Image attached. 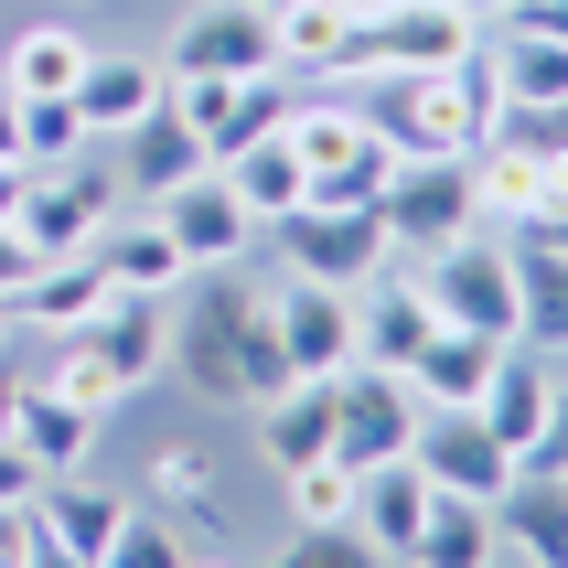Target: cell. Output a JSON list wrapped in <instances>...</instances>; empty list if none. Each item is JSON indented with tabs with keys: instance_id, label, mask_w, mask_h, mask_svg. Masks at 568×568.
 <instances>
[{
	"instance_id": "5b68a950",
	"label": "cell",
	"mask_w": 568,
	"mask_h": 568,
	"mask_svg": "<svg viewBox=\"0 0 568 568\" xmlns=\"http://www.w3.org/2000/svg\"><path fill=\"white\" fill-rule=\"evenodd\" d=\"M483 43L473 11H450V0H376V11H354V43H344V75H397V64H462ZM333 87V75H322Z\"/></svg>"
},
{
	"instance_id": "f35d334b",
	"label": "cell",
	"mask_w": 568,
	"mask_h": 568,
	"mask_svg": "<svg viewBox=\"0 0 568 568\" xmlns=\"http://www.w3.org/2000/svg\"><path fill=\"white\" fill-rule=\"evenodd\" d=\"M22 183H32V161H22V151H0V215L22 204Z\"/></svg>"
},
{
	"instance_id": "f546056e",
	"label": "cell",
	"mask_w": 568,
	"mask_h": 568,
	"mask_svg": "<svg viewBox=\"0 0 568 568\" xmlns=\"http://www.w3.org/2000/svg\"><path fill=\"white\" fill-rule=\"evenodd\" d=\"M494 43V75L505 97H568V32H483ZM494 97V108H505Z\"/></svg>"
},
{
	"instance_id": "4dcf8cb0",
	"label": "cell",
	"mask_w": 568,
	"mask_h": 568,
	"mask_svg": "<svg viewBox=\"0 0 568 568\" xmlns=\"http://www.w3.org/2000/svg\"><path fill=\"white\" fill-rule=\"evenodd\" d=\"M418 568H494V505L440 494V505H429V526H418Z\"/></svg>"
},
{
	"instance_id": "cb8c5ba5",
	"label": "cell",
	"mask_w": 568,
	"mask_h": 568,
	"mask_svg": "<svg viewBox=\"0 0 568 568\" xmlns=\"http://www.w3.org/2000/svg\"><path fill=\"white\" fill-rule=\"evenodd\" d=\"M257 462H268V483L290 473V462H322L333 450V376H290L280 397H257Z\"/></svg>"
},
{
	"instance_id": "ffe728a7",
	"label": "cell",
	"mask_w": 568,
	"mask_h": 568,
	"mask_svg": "<svg viewBox=\"0 0 568 568\" xmlns=\"http://www.w3.org/2000/svg\"><path fill=\"white\" fill-rule=\"evenodd\" d=\"M87 257L108 268V290H151V301H172V290L193 280V268H183V247H172V225H161L151 204H119V215L87 236Z\"/></svg>"
},
{
	"instance_id": "e0dca14e",
	"label": "cell",
	"mask_w": 568,
	"mask_h": 568,
	"mask_svg": "<svg viewBox=\"0 0 568 568\" xmlns=\"http://www.w3.org/2000/svg\"><path fill=\"white\" fill-rule=\"evenodd\" d=\"M429 333H440V312H429L418 268H408V257H386L376 280L354 290V365H408Z\"/></svg>"
},
{
	"instance_id": "b9f144b4",
	"label": "cell",
	"mask_w": 568,
	"mask_h": 568,
	"mask_svg": "<svg viewBox=\"0 0 568 568\" xmlns=\"http://www.w3.org/2000/svg\"><path fill=\"white\" fill-rule=\"evenodd\" d=\"M11 344H22V333H11V301H0V354H11Z\"/></svg>"
},
{
	"instance_id": "60d3db41",
	"label": "cell",
	"mask_w": 568,
	"mask_h": 568,
	"mask_svg": "<svg viewBox=\"0 0 568 568\" xmlns=\"http://www.w3.org/2000/svg\"><path fill=\"white\" fill-rule=\"evenodd\" d=\"M450 11H473V22L494 32V22H505V11H515V0H450Z\"/></svg>"
},
{
	"instance_id": "1f68e13d",
	"label": "cell",
	"mask_w": 568,
	"mask_h": 568,
	"mask_svg": "<svg viewBox=\"0 0 568 568\" xmlns=\"http://www.w3.org/2000/svg\"><path fill=\"white\" fill-rule=\"evenodd\" d=\"M280 505H290V526H344V515H354V473L333 462V450H322V462H290Z\"/></svg>"
},
{
	"instance_id": "7bdbcfd3",
	"label": "cell",
	"mask_w": 568,
	"mask_h": 568,
	"mask_svg": "<svg viewBox=\"0 0 568 568\" xmlns=\"http://www.w3.org/2000/svg\"><path fill=\"white\" fill-rule=\"evenodd\" d=\"M257 11H280V0H257Z\"/></svg>"
},
{
	"instance_id": "7402d4cb",
	"label": "cell",
	"mask_w": 568,
	"mask_h": 568,
	"mask_svg": "<svg viewBox=\"0 0 568 568\" xmlns=\"http://www.w3.org/2000/svg\"><path fill=\"white\" fill-rule=\"evenodd\" d=\"M11 440H22L32 473H87L97 440H108V418L75 408V397H54L43 376H22V397H11Z\"/></svg>"
},
{
	"instance_id": "8992f818",
	"label": "cell",
	"mask_w": 568,
	"mask_h": 568,
	"mask_svg": "<svg viewBox=\"0 0 568 568\" xmlns=\"http://www.w3.org/2000/svg\"><path fill=\"white\" fill-rule=\"evenodd\" d=\"M161 108L204 140V161H225L290 119V75H268V64L257 75H161Z\"/></svg>"
},
{
	"instance_id": "83f0119b",
	"label": "cell",
	"mask_w": 568,
	"mask_h": 568,
	"mask_svg": "<svg viewBox=\"0 0 568 568\" xmlns=\"http://www.w3.org/2000/svg\"><path fill=\"white\" fill-rule=\"evenodd\" d=\"M87 54H97V43L75 22H22L11 43H0V87H11V97H75Z\"/></svg>"
},
{
	"instance_id": "603a6c76",
	"label": "cell",
	"mask_w": 568,
	"mask_h": 568,
	"mask_svg": "<svg viewBox=\"0 0 568 568\" xmlns=\"http://www.w3.org/2000/svg\"><path fill=\"white\" fill-rule=\"evenodd\" d=\"M344 43H354V0H280L268 11V64H280L290 87L344 75Z\"/></svg>"
},
{
	"instance_id": "277c9868",
	"label": "cell",
	"mask_w": 568,
	"mask_h": 568,
	"mask_svg": "<svg viewBox=\"0 0 568 568\" xmlns=\"http://www.w3.org/2000/svg\"><path fill=\"white\" fill-rule=\"evenodd\" d=\"M257 257L268 268H301V280H333V290H365L397 257V236H386L376 204H290L268 236H257Z\"/></svg>"
},
{
	"instance_id": "52a82bcc",
	"label": "cell",
	"mask_w": 568,
	"mask_h": 568,
	"mask_svg": "<svg viewBox=\"0 0 568 568\" xmlns=\"http://www.w3.org/2000/svg\"><path fill=\"white\" fill-rule=\"evenodd\" d=\"M418 386L397 376V365H344L333 376V462L344 473H376V462H408L418 440Z\"/></svg>"
},
{
	"instance_id": "ab89813d",
	"label": "cell",
	"mask_w": 568,
	"mask_h": 568,
	"mask_svg": "<svg viewBox=\"0 0 568 568\" xmlns=\"http://www.w3.org/2000/svg\"><path fill=\"white\" fill-rule=\"evenodd\" d=\"M11 397H22V365L0 354V440H11Z\"/></svg>"
},
{
	"instance_id": "f1b7e54d",
	"label": "cell",
	"mask_w": 568,
	"mask_h": 568,
	"mask_svg": "<svg viewBox=\"0 0 568 568\" xmlns=\"http://www.w3.org/2000/svg\"><path fill=\"white\" fill-rule=\"evenodd\" d=\"M215 172L247 193V215H257V225H280L290 204H301V183H312V172H301V151H290L280 129H268V140H247V151H225Z\"/></svg>"
},
{
	"instance_id": "ee69618b",
	"label": "cell",
	"mask_w": 568,
	"mask_h": 568,
	"mask_svg": "<svg viewBox=\"0 0 568 568\" xmlns=\"http://www.w3.org/2000/svg\"><path fill=\"white\" fill-rule=\"evenodd\" d=\"M354 11H376V0H354Z\"/></svg>"
},
{
	"instance_id": "d590c367",
	"label": "cell",
	"mask_w": 568,
	"mask_h": 568,
	"mask_svg": "<svg viewBox=\"0 0 568 568\" xmlns=\"http://www.w3.org/2000/svg\"><path fill=\"white\" fill-rule=\"evenodd\" d=\"M0 568H43V526H32V505H0Z\"/></svg>"
},
{
	"instance_id": "e575fe53",
	"label": "cell",
	"mask_w": 568,
	"mask_h": 568,
	"mask_svg": "<svg viewBox=\"0 0 568 568\" xmlns=\"http://www.w3.org/2000/svg\"><path fill=\"white\" fill-rule=\"evenodd\" d=\"M43 354H54V365H43V386H54V397H75V408H97V418H119V408H129L119 386H108V365H97L75 333H64V344H43Z\"/></svg>"
},
{
	"instance_id": "74e56055",
	"label": "cell",
	"mask_w": 568,
	"mask_h": 568,
	"mask_svg": "<svg viewBox=\"0 0 568 568\" xmlns=\"http://www.w3.org/2000/svg\"><path fill=\"white\" fill-rule=\"evenodd\" d=\"M32 483H43V473L22 462V440H0V505H32Z\"/></svg>"
},
{
	"instance_id": "44dd1931",
	"label": "cell",
	"mask_w": 568,
	"mask_h": 568,
	"mask_svg": "<svg viewBox=\"0 0 568 568\" xmlns=\"http://www.w3.org/2000/svg\"><path fill=\"white\" fill-rule=\"evenodd\" d=\"M473 193H483V225L568 215V161H537V151H515V140L483 129V140H473Z\"/></svg>"
},
{
	"instance_id": "4fadbf2b",
	"label": "cell",
	"mask_w": 568,
	"mask_h": 568,
	"mask_svg": "<svg viewBox=\"0 0 568 568\" xmlns=\"http://www.w3.org/2000/svg\"><path fill=\"white\" fill-rule=\"evenodd\" d=\"M75 344L108 365L119 397H151V386L172 376V301H151V290H108V312H97Z\"/></svg>"
},
{
	"instance_id": "8fae6325",
	"label": "cell",
	"mask_w": 568,
	"mask_h": 568,
	"mask_svg": "<svg viewBox=\"0 0 568 568\" xmlns=\"http://www.w3.org/2000/svg\"><path fill=\"white\" fill-rule=\"evenodd\" d=\"M129 505H140V494L97 483V462H87V473H43V483H32V526H43V568H108V547H119Z\"/></svg>"
},
{
	"instance_id": "3957f363",
	"label": "cell",
	"mask_w": 568,
	"mask_h": 568,
	"mask_svg": "<svg viewBox=\"0 0 568 568\" xmlns=\"http://www.w3.org/2000/svg\"><path fill=\"white\" fill-rule=\"evenodd\" d=\"M473 418L515 450V462L568 473V344L505 333V344H494V376H483V397H473Z\"/></svg>"
},
{
	"instance_id": "836d02e7",
	"label": "cell",
	"mask_w": 568,
	"mask_h": 568,
	"mask_svg": "<svg viewBox=\"0 0 568 568\" xmlns=\"http://www.w3.org/2000/svg\"><path fill=\"white\" fill-rule=\"evenodd\" d=\"M204 494H215V450H204V440H161L140 505H204Z\"/></svg>"
},
{
	"instance_id": "4316f807",
	"label": "cell",
	"mask_w": 568,
	"mask_h": 568,
	"mask_svg": "<svg viewBox=\"0 0 568 568\" xmlns=\"http://www.w3.org/2000/svg\"><path fill=\"white\" fill-rule=\"evenodd\" d=\"M494 344H505V333H462V322H440V333H429L397 376L418 386V408H473L483 376H494Z\"/></svg>"
},
{
	"instance_id": "6da1fadb",
	"label": "cell",
	"mask_w": 568,
	"mask_h": 568,
	"mask_svg": "<svg viewBox=\"0 0 568 568\" xmlns=\"http://www.w3.org/2000/svg\"><path fill=\"white\" fill-rule=\"evenodd\" d=\"M172 376H183L204 408H236V418L290 386V354H280V333H268L257 268H193V280L172 290Z\"/></svg>"
},
{
	"instance_id": "7a4b0ae2",
	"label": "cell",
	"mask_w": 568,
	"mask_h": 568,
	"mask_svg": "<svg viewBox=\"0 0 568 568\" xmlns=\"http://www.w3.org/2000/svg\"><path fill=\"white\" fill-rule=\"evenodd\" d=\"M333 87H344L354 108H365V129H376V140H386L397 161H462V151L483 140V119H494V108H483V97L462 87L450 64H397V75H333Z\"/></svg>"
},
{
	"instance_id": "ba28073f",
	"label": "cell",
	"mask_w": 568,
	"mask_h": 568,
	"mask_svg": "<svg viewBox=\"0 0 568 568\" xmlns=\"http://www.w3.org/2000/svg\"><path fill=\"white\" fill-rule=\"evenodd\" d=\"M376 215H386V236H397V257H429V247H450V236H473L483 225L473 151L462 161H397L386 193H376Z\"/></svg>"
},
{
	"instance_id": "8d00e7d4",
	"label": "cell",
	"mask_w": 568,
	"mask_h": 568,
	"mask_svg": "<svg viewBox=\"0 0 568 568\" xmlns=\"http://www.w3.org/2000/svg\"><path fill=\"white\" fill-rule=\"evenodd\" d=\"M32 280V236H22V225H11V215H0V301H11V290H22Z\"/></svg>"
},
{
	"instance_id": "2e32d148",
	"label": "cell",
	"mask_w": 568,
	"mask_h": 568,
	"mask_svg": "<svg viewBox=\"0 0 568 568\" xmlns=\"http://www.w3.org/2000/svg\"><path fill=\"white\" fill-rule=\"evenodd\" d=\"M257 64H268V11L257 0H193L161 43V75H257Z\"/></svg>"
},
{
	"instance_id": "30bf717a",
	"label": "cell",
	"mask_w": 568,
	"mask_h": 568,
	"mask_svg": "<svg viewBox=\"0 0 568 568\" xmlns=\"http://www.w3.org/2000/svg\"><path fill=\"white\" fill-rule=\"evenodd\" d=\"M151 215L172 225L183 268H247V257H257V236H268V225L247 215V193L225 183L215 161H204V172H183L172 193H151Z\"/></svg>"
},
{
	"instance_id": "9a60e30c",
	"label": "cell",
	"mask_w": 568,
	"mask_h": 568,
	"mask_svg": "<svg viewBox=\"0 0 568 568\" xmlns=\"http://www.w3.org/2000/svg\"><path fill=\"white\" fill-rule=\"evenodd\" d=\"M429 473L418 462H376V473H354V547H365V568H418V526H429Z\"/></svg>"
},
{
	"instance_id": "ac0fdd59",
	"label": "cell",
	"mask_w": 568,
	"mask_h": 568,
	"mask_svg": "<svg viewBox=\"0 0 568 568\" xmlns=\"http://www.w3.org/2000/svg\"><path fill=\"white\" fill-rule=\"evenodd\" d=\"M97 312H108V268H97L87 247L75 257H32V280L11 290V333H22V344H64V333H87Z\"/></svg>"
},
{
	"instance_id": "d6a6232c",
	"label": "cell",
	"mask_w": 568,
	"mask_h": 568,
	"mask_svg": "<svg viewBox=\"0 0 568 568\" xmlns=\"http://www.w3.org/2000/svg\"><path fill=\"white\" fill-rule=\"evenodd\" d=\"M11 108H22V161H32V172L87 151V119H75V97H11Z\"/></svg>"
},
{
	"instance_id": "d6986e66",
	"label": "cell",
	"mask_w": 568,
	"mask_h": 568,
	"mask_svg": "<svg viewBox=\"0 0 568 568\" xmlns=\"http://www.w3.org/2000/svg\"><path fill=\"white\" fill-rule=\"evenodd\" d=\"M568 473H537V462H515V483L494 494V568H558L568 547Z\"/></svg>"
},
{
	"instance_id": "5bb4252c",
	"label": "cell",
	"mask_w": 568,
	"mask_h": 568,
	"mask_svg": "<svg viewBox=\"0 0 568 568\" xmlns=\"http://www.w3.org/2000/svg\"><path fill=\"white\" fill-rule=\"evenodd\" d=\"M408 462L429 473V494H462V505H494V494L515 483V450L494 440L473 408H429L418 440H408Z\"/></svg>"
},
{
	"instance_id": "7c38bea8",
	"label": "cell",
	"mask_w": 568,
	"mask_h": 568,
	"mask_svg": "<svg viewBox=\"0 0 568 568\" xmlns=\"http://www.w3.org/2000/svg\"><path fill=\"white\" fill-rule=\"evenodd\" d=\"M268 333H280L290 376H344L354 365V290L333 280H301V268H268Z\"/></svg>"
},
{
	"instance_id": "9c48e42d",
	"label": "cell",
	"mask_w": 568,
	"mask_h": 568,
	"mask_svg": "<svg viewBox=\"0 0 568 568\" xmlns=\"http://www.w3.org/2000/svg\"><path fill=\"white\" fill-rule=\"evenodd\" d=\"M408 268H418V290H429L440 322H462V333H515V268H505V236H494V225L408 257Z\"/></svg>"
},
{
	"instance_id": "d4e9b609",
	"label": "cell",
	"mask_w": 568,
	"mask_h": 568,
	"mask_svg": "<svg viewBox=\"0 0 568 568\" xmlns=\"http://www.w3.org/2000/svg\"><path fill=\"white\" fill-rule=\"evenodd\" d=\"M108 172H119L129 204H151V193H172L183 172H204V140H193L172 108H151L140 129H119V140H108Z\"/></svg>"
},
{
	"instance_id": "484cf974",
	"label": "cell",
	"mask_w": 568,
	"mask_h": 568,
	"mask_svg": "<svg viewBox=\"0 0 568 568\" xmlns=\"http://www.w3.org/2000/svg\"><path fill=\"white\" fill-rule=\"evenodd\" d=\"M151 108H161V54H87V75H75L87 140H119V129H140Z\"/></svg>"
}]
</instances>
